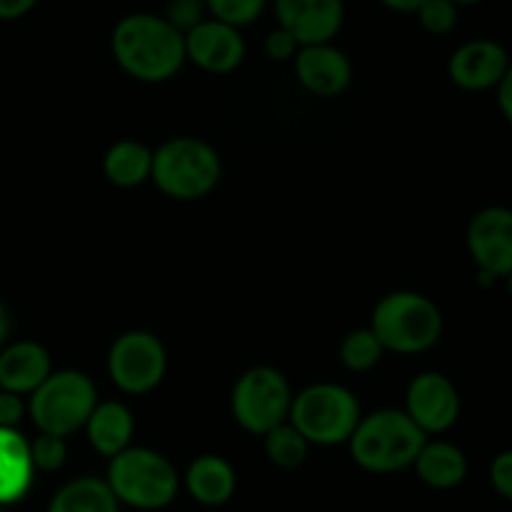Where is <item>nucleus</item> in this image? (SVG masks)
Returning a JSON list of instances; mask_svg holds the SVG:
<instances>
[{
  "label": "nucleus",
  "mask_w": 512,
  "mask_h": 512,
  "mask_svg": "<svg viewBox=\"0 0 512 512\" xmlns=\"http://www.w3.org/2000/svg\"><path fill=\"white\" fill-rule=\"evenodd\" d=\"M113 56L141 81H166L186 58V38L166 18L134 13L113 28Z\"/></svg>",
  "instance_id": "obj_1"
},
{
  "label": "nucleus",
  "mask_w": 512,
  "mask_h": 512,
  "mask_svg": "<svg viewBox=\"0 0 512 512\" xmlns=\"http://www.w3.org/2000/svg\"><path fill=\"white\" fill-rule=\"evenodd\" d=\"M352 442V457L359 467L369 472H397L415 465L422 452L425 432L405 412L384 410L374 412L364 422H359Z\"/></svg>",
  "instance_id": "obj_2"
},
{
  "label": "nucleus",
  "mask_w": 512,
  "mask_h": 512,
  "mask_svg": "<svg viewBox=\"0 0 512 512\" xmlns=\"http://www.w3.org/2000/svg\"><path fill=\"white\" fill-rule=\"evenodd\" d=\"M106 482L118 502L136 510H161L171 505L179 492V475L174 465L146 447H126L118 452L108 467Z\"/></svg>",
  "instance_id": "obj_3"
},
{
  "label": "nucleus",
  "mask_w": 512,
  "mask_h": 512,
  "mask_svg": "<svg viewBox=\"0 0 512 512\" xmlns=\"http://www.w3.org/2000/svg\"><path fill=\"white\" fill-rule=\"evenodd\" d=\"M372 332L382 347L395 352H422L440 339L442 314L430 299L412 292H397L377 304Z\"/></svg>",
  "instance_id": "obj_4"
},
{
  "label": "nucleus",
  "mask_w": 512,
  "mask_h": 512,
  "mask_svg": "<svg viewBox=\"0 0 512 512\" xmlns=\"http://www.w3.org/2000/svg\"><path fill=\"white\" fill-rule=\"evenodd\" d=\"M96 410V387L81 372L48 374L33 392L31 415L38 430L66 437L86 425Z\"/></svg>",
  "instance_id": "obj_5"
},
{
  "label": "nucleus",
  "mask_w": 512,
  "mask_h": 512,
  "mask_svg": "<svg viewBox=\"0 0 512 512\" xmlns=\"http://www.w3.org/2000/svg\"><path fill=\"white\" fill-rule=\"evenodd\" d=\"M294 427L317 445H337L349 440L359 425V405L344 387L317 384L292 405Z\"/></svg>",
  "instance_id": "obj_6"
},
{
  "label": "nucleus",
  "mask_w": 512,
  "mask_h": 512,
  "mask_svg": "<svg viewBox=\"0 0 512 512\" xmlns=\"http://www.w3.org/2000/svg\"><path fill=\"white\" fill-rule=\"evenodd\" d=\"M219 156L194 139H176L161 146L154 156L151 176L164 194L176 199H196L209 194L219 181Z\"/></svg>",
  "instance_id": "obj_7"
},
{
  "label": "nucleus",
  "mask_w": 512,
  "mask_h": 512,
  "mask_svg": "<svg viewBox=\"0 0 512 512\" xmlns=\"http://www.w3.org/2000/svg\"><path fill=\"white\" fill-rule=\"evenodd\" d=\"M289 412V387L269 367L249 369L234 390V415L244 430L267 435L282 425Z\"/></svg>",
  "instance_id": "obj_8"
},
{
  "label": "nucleus",
  "mask_w": 512,
  "mask_h": 512,
  "mask_svg": "<svg viewBox=\"0 0 512 512\" xmlns=\"http://www.w3.org/2000/svg\"><path fill=\"white\" fill-rule=\"evenodd\" d=\"M166 354L159 339L146 332H128L113 344L108 372L113 382L126 392H149L161 382Z\"/></svg>",
  "instance_id": "obj_9"
},
{
  "label": "nucleus",
  "mask_w": 512,
  "mask_h": 512,
  "mask_svg": "<svg viewBox=\"0 0 512 512\" xmlns=\"http://www.w3.org/2000/svg\"><path fill=\"white\" fill-rule=\"evenodd\" d=\"M467 246L482 274L492 279L512 274V209H482L467 229Z\"/></svg>",
  "instance_id": "obj_10"
},
{
  "label": "nucleus",
  "mask_w": 512,
  "mask_h": 512,
  "mask_svg": "<svg viewBox=\"0 0 512 512\" xmlns=\"http://www.w3.org/2000/svg\"><path fill=\"white\" fill-rule=\"evenodd\" d=\"M279 28L292 33L299 46L329 43L344 21L342 0H274Z\"/></svg>",
  "instance_id": "obj_11"
},
{
  "label": "nucleus",
  "mask_w": 512,
  "mask_h": 512,
  "mask_svg": "<svg viewBox=\"0 0 512 512\" xmlns=\"http://www.w3.org/2000/svg\"><path fill=\"white\" fill-rule=\"evenodd\" d=\"M407 415L420 425L422 432H445L460 412V397L452 382L442 374L427 372L410 384Z\"/></svg>",
  "instance_id": "obj_12"
},
{
  "label": "nucleus",
  "mask_w": 512,
  "mask_h": 512,
  "mask_svg": "<svg viewBox=\"0 0 512 512\" xmlns=\"http://www.w3.org/2000/svg\"><path fill=\"white\" fill-rule=\"evenodd\" d=\"M507 68H510V56L500 43L490 38L462 43L450 58V78L467 91H485L497 86Z\"/></svg>",
  "instance_id": "obj_13"
},
{
  "label": "nucleus",
  "mask_w": 512,
  "mask_h": 512,
  "mask_svg": "<svg viewBox=\"0 0 512 512\" xmlns=\"http://www.w3.org/2000/svg\"><path fill=\"white\" fill-rule=\"evenodd\" d=\"M186 56L211 73H229L244 58V38L234 26L216 18L201 21L186 33Z\"/></svg>",
  "instance_id": "obj_14"
},
{
  "label": "nucleus",
  "mask_w": 512,
  "mask_h": 512,
  "mask_svg": "<svg viewBox=\"0 0 512 512\" xmlns=\"http://www.w3.org/2000/svg\"><path fill=\"white\" fill-rule=\"evenodd\" d=\"M297 76L317 96H337L349 83L352 68L347 56L329 43L302 46L297 53Z\"/></svg>",
  "instance_id": "obj_15"
},
{
  "label": "nucleus",
  "mask_w": 512,
  "mask_h": 512,
  "mask_svg": "<svg viewBox=\"0 0 512 512\" xmlns=\"http://www.w3.org/2000/svg\"><path fill=\"white\" fill-rule=\"evenodd\" d=\"M31 442L13 427H0V507L23 500L33 485Z\"/></svg>",
  "instance_id": "obj_16"
},
{
  "label": "nucleus",
  "mask_w": 512,
  "mask_h": 512,
  "mask_svg": "<svg viewBox=\"0 0 512 512\" xmlns=\"http://www.w3.org/2000/svg\"><path fill=\"white\" fill-rule=\"evenodd\" d=\"M51 374V359L43 347L18 342L0 354V387L8 392H36Z\"/></svg>",
  "instance_id": "obj_17"
},
{
  "label": "nucleus",
  "mask_w": 512,
  "mask_h": 512,
  "mask_svg": "<svg viewBox=\"0 0 512 512\" xmlns=\"http://www.w3.org/2000/svg\"><path fill=\"white\" fill-rule=\"evenodd\" d=\"M186 487L196 502L206 507H219L234 495L236 475L226 460L216 455H204L186 472Z\"/></svg>",
  "instance_id": "obj_18"
},
{
  "label": "nucleus",
  "mask_w": 512,
  "mask_h": 512,
  "mask_svg": "<svg viewBox=\"0 0 512 512\" xmlns=\"http://www.w3.org/2000/svg\"><path fill=\"white\" fill-rule=\"evenodd\" d=\"M415 467L420 480L435 490H450L467 477V457L450 442H432L422 447Z\"/></svg>",
  "instance_id": "obj_19"
},
{
  "label": "nucleus",
  "mask_w": 512,
  "mask_h": 512,
  "mask_svg": "<svg viewBox=\"0 0 512 512\" xmlns=\"http://www.w3.org/2000/svg\"><path fill=\"white\" fill-rule=\"evenodd\" d=\"M46 512H121V502L111 485L96 477H81L53 495Z\"/></svg>",
  "instance_id": "obj_20"
},
{
  "label": "nucleus",
  "mask_w": 512,
  "mask_h": 512,
  "mask_svg": "<svg viewBox=\"0 0 512 512\" xmlns=\"http://www.w3.org/2000/svg\"><path fill=\"white\" fill-rule=\"evenodd\" d=\"M88 425V440L96 447L101 455L116 457L128 447V440L134 435V420L131 412L116 402H106V405L96 407Z\"/></svg>",
  "instance_id": "obj_21"
},
{
  "label": "nucleus",
  "mask_w": 512,
  "mask_h": 512,
  "mask_svg": "<svg viewBox=\"0 0 512 512\" xmlns=\"http://www.w3.org/2000/svg\"><path fill=\"white\" fill-rule=\"evenodd\" d=\"M154 169V156L149 149L134 141L116 144L106 156V176L118 186H136Z\"/></svg>",
  "instance_id": "obj_22"
},
{
  "label": "nucleus",
  "mask_w": 512,
  "mask_h": 512,
  "mask_svg": "<svg viewBox=\"0 0 512 512\" xmlns=\"http://www.w3.org/2000/svg\"><path fill=\"white\" fill-rule=\"evenodd\" d=\"M307 437L297 430V427H274L272 432H267V455L272 457L274 465L284 467V470H292L299 467L307 457Z\"/></svg>",
  "instance_id": "obj_23"
},
{
  "label": "nucleus",
  "mask_w": 512,
  "mask_h": 512,
  "mask_svg": "<svg viewBox=\"0 0 512 512\" xmlns=\"http://www.w3.org/2000/svg\"><path fill=\"white\" fill-rule=\"evenodd\" d=\"M382 342L377 339V334L367 332V329H359V332H352L342 344V362L347 364L354 372H362V369H369L372 364L379 362L382 357Z\"/></svg>",
  "instance_id": "obj_24"
},
{
  "label": "nucleus",
  "mask_w": 512,
  "mask_h": 512,
  "mask_svg": "<svg viewBox=\"0 0 512 512\" xmlns=\"http://www.w3.org/2000/svg\"><path fill=\"white\" fill-rule=\"evenodd\" d=\"M206 11L221 23L241 28L254 23L256 18L262 16L267 0H204Z\"/></svg>",
  "instance_id": "obj_25"
},
{
  "label": "nucleus",
  "mask_w": 512,
  "mask_h": 512,
  "mask_svg": "<svg viewBox=\"0 0 512 512\" xmlns=\"http://www.w3.org/2000/svg\"><path fill=\"white\" fill-rule=\"evenodd\" d=\"M460 8L452 0H427L425 6L417 11L422 28L432 36H445V33L455 31L457 18H460Z\"/></svg>",
  "instance_id": "obj_26"
},
{
  "label": "nucleus",
  "mask_w": 512,
  "mask_h": 512,
  "mask_svg": "<svg viewBox=\"0 0 512 512\" xmlns=\"http://www.w3.org/2000/svg\"><path fill=\"white\" fill-rule=\"evenodd\" d=\"M31 455L36 470L53 472L66 462V442H63V437L41 432V437L31 445Z\"/></svg>",
  "instance_id": "obj_27"
},
{
  "label": "nucleus",
  "mask_w": 512,
  "mask_h": 512,
  "mask_svg": "<svg viewBox=\"0 0 512 512\" xmlns=\"http://www.w3.org/2000/svg\"><path fill=\"white\" fill-rule=\"evenodd\" d=\"M204 13H206L204 0H171L169 8H166V21H169L176 31H181L186 36L191 28H196L201 21H204Z\"/></svg>",
  "instance_id": "obj_28"
},
{
  "label": "nucleus",
  "mask_w": 512,
  "mask_h": 512,
  "mask_svg": "<svg viewBox=\"0 0 512 512\" xmlns=\"http://www.w3.org/2000/svg\"><path fill=\"white\" fill-rule=\"evenodd\" d=\"M490 485L502 500L512 502V450L500 452L490 465Z\"/></svg>",
  "instance_id": "obj_29"
},
{
  "label": "nucleus",
  "mask_w": 512,
  "mask_h": 512,
  "mask_svg": "<svg viewBox=\"0 0 512 512\" xmlns=\"http://www.w3.org/2000/svg\"><path fill=\"white\" fill-rule=\"evenodd\" d=\"M297 38L292 36L289 31H284V28H277V31H272L267 36V53L272 58H277V61H284V58H292L294 53H297Z\"/></svg>",
  "instance_id": "obj_30"
},
{
  "label": "nucleus",
  "mask_w": 512,
  "mask_h": 512,
  "mask_svg": "<svg viewBox=\"0 0 512 512\" xmlns=\"http://www.w3.org/2000/svg\"><path fill=\"white\" fill-rule=\"evenodd\" d=\"M23 417V402L16 392H0V427H16Z\"/></svg>",
  "instance_id": "obj_31"
},
{
  "label": "nucleus",
  "mask_w": 512,
  "mask_h": 512,
  "mask_svg": "<svg viewBox=\"0 0 512 512\" xmlns=\"http://www.w3.org/2000/svg\"><path fill=\"white\" fill-rule=\"evenodd\" d=\"M36 6L38 0H0V21H18Z\"/></svg>",
  "instance_id": "obj_32"
},
{
  "label": "nucleus",
  "mask_w": 512,
  "mask_h": 512,
  "mask_svg": "<svg viewBox=\"0 0 512 512\" xmlns=\"http://www.w3.org/2000/svg\"><path fill=\"white\" fill-rule=\"evenodd\" d=\"M497 106H500L502 116L512 123V66L507 68L502 81L497 83Z\"/></svg>",
  "instance_id": "obj_33"
},
{
  "label": "nucleus",
  "mask_w": 512,
  "mask_h": 512,
  "mask_svg": "<svg viewBox=\"0 0 512 512\" xmlns=\"http://www.w3.org/2000/svg\"><path fill=\"white\" fill-rule=\"evenodd\" d=\"M384 6L392 8V11L400 13H417L422 6H425L427 0H382Z\"/></svg>",
  "instance_id": "obj_34"
},
{
  "label": "nucleus",
  "mask_w": 512,
  "mask_h": 512,
  "mask_svg": "<svg viewBox=\"0 0 512 512\" xmlns=\"http://www.w3.org/2000/svg\"><path fill=\"white\" fill-rule=\"evenodd\" d=\"M8 334H11V317H8V309L0 304V344L6 342Z\"/></svg>",
  "instance_id": "obj_35"
},
{
  "label": "nucleus",
  "mask_w": 512,
  "mask_h": 512,
  "mask_svg": "<svg viewBox=\"0 0 512 512\" xmlns=\"http://www.w3.org/2000/svg\"><path fill=\"white\" fill-rule=\"evenodd\" d=\"M457 8L460 6H477V3H482V0H452Z\"/></svg>",
  "instance_id": "obj_36"
},
{
  "label": "nucleus",
  "mask_w": 512,
  "mask_h": 512,
  "mask_svg": "<svg viewBox=\"0 0 512 512\" xmlns=\"http://www.w3.org/2000/svg\"><path fill=\"white\" fill-rule=\"evenodd\" d=\"M507 292H510V297H512V274H507Z\"/></svg>",
  "instance_id": "obj_37"
},
{
  "label": "nucleus",
  "mask_w": 512,
  "mask_h": 512,
  "mask_svg": "<svg viewBox=\"0 0 512 512\" xmlns=\"http://www.w3.org/2000/svg\"><path fill=\"white\" fill-rule=\"evenodd\" d=\"M0 512H11V510H6V507H0Z\"/></svg>",
  "instance_id": "obj_38"
}]
</instances>
